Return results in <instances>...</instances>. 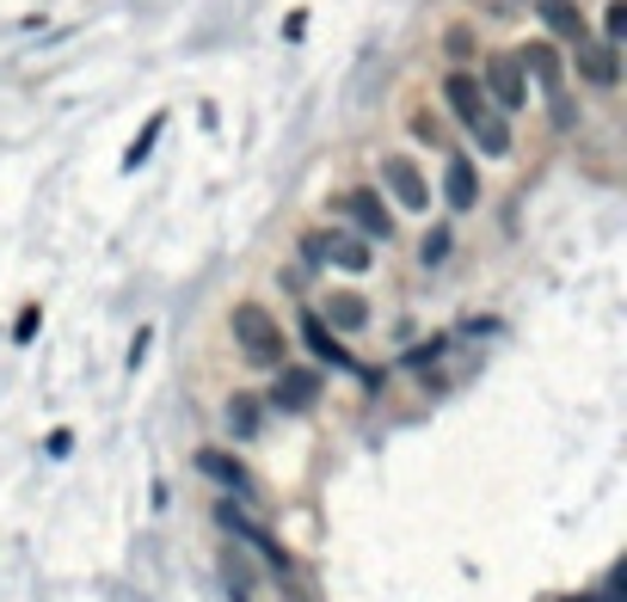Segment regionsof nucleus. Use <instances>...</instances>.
<instances>
[{"label":"nucleus","mask_w":627,"mask_h":602,"mask_svg":"<svg viewBox=\"0 0 627 602\" xmlns=\"http://www.w3.org/2000/svg\"><path fill=\"white\" fill-rule=\"evenodd\" d=\"M228 332H235L240 356H247V363H259V370H277L283 351H289L277 314H271L265 302H235V314H228Z\"/></svg>","instance_id":"obj_1"},{"label":"nucleus","mask_w":627,"mask_h":602,"mask_svg":"<svg viewBox=\"0 0 627 602\" xmlns=\"http://www.w3.org/2000/svg\"><path fill=\"white\" fill-rule=\"evenodd\" d=\"M511 56H517V68H523V75H535V80H542V93L554 99V117H560V124H572V105H566V63H560V49L535 37V44L511 49Z\"/></svg>","instance_id":"obj_2"},{"label":"nucleus","mask_w":627,"mask_h":602,"mask_svg":"<svg viewBox=\"0 0 627 602\" xmlns=\"http://www.w3.org/2000/svg\"><path fill=\"white\" fill-rule=\"evenodd\" d=\"M301 252H308V264H339V271H369L376 264V252H369V240L363 234H301Z\"/></svg>","instance_id":"obj_3"},{"label":"nucleus","mask_w":627,"mask_h":602,"mask_svg":"<svg viewBox=\"0 0 627 602\" xmlns=\"http://www.w3.org/2000/svg\"><path fill=\"white\" fill-rule=\"evenodd\" d=\"M480 87H487V99L499 111H523V105H529V75L517 68V56H511V49H504V56H487Z\"/></svg>","instance_id":"obj_4"},{"label":"nucleus","mask_w":627,"mask_h":602,"mask_svg":"<svg viewBox=\"0 0 627 602\" xmlns=\"http://www.w3.org/2000/svg\"><path fill=\"white\" fill-rule=\"evenodd\" d=\"M381 185L400 209H431V179L419 172L412 155H381Z\"/></svg>","instance_id":"obj_5"},{"label":"nucleus","mask_w":627,"mask_h":602,"mask_svg":"<svg viewBox=\"0 0 627 602\" xmlns=\"http://www.w3.org/2000/svg\"><path fill=\"white\" fill-rule=\"evenodd\" d=\"M320 400V370H301V363H277V382H271V406L277 412H308Z\"/></svg>","instance_id":"obj_6"},{"label":"nucleus","mask_w":627,"mask_h":602,"mask_svg":"<svg viewBox=\"0 0 627 602\" xmlns=\"http://www.w3.org/2000/svg\"><path fill=\"white\" fill-rule=\"evenodd\" d=\"M443 105H449V111H455V117H461L468 129L480 124L487 111H499V105L487 99V87H480V75H468V68H455V75L443 80Z\"/></svg>","instance_id":"obj_7"},{"label":"nucleus","mask_w":627,"mask_h":602,"mask_svg":"<svg viewBox=\"0 0 627 602\" xmlns=\"http://www.w3.org/2000/svg\"><path fill=\"white\" fill-rule=\"evenodd\" d=\"M339 209L357 222L363 240H394V216H388V203H381V191H345Z\"/></svg>","instance_id":"obj_8"},{"label":"nucleus","mask_w":627,"mask_h":602,"mask_svg":"<svg viewBox=\"0 0 627 602\" xmlns=\"http://www.w3.org/2000/svg\"><path fill=\"white\" fill-rule=\"evenodd\" d=\"M443 203L449 209H480V172H474L468 155L443 160Z\"/></svg>","instance_id":"obj_9"},{"label":"nucleus","mask_w":627,"mask_h":602,"mask_svg":"<svg viewBox=\"0 0 627 602\" xmlns=\"http://www.w3.org/2000/svg\"><path fill=\"white\" fill-rule=\"evenodd\" d=\"M301 339H308V351L320 356V363H332V370H357V356L345 351V344H339V332H332L327 320H320V314H301Z\"/></svg>","instance_id":"obj_10"},{"label":"nucleus","mask_w":627,"mask_h":602,"mask_svg":"<svg viewBox=\"0 0 627 602\" xmlns=\"http://www.w3.org/2000/svg\"><path fill=\"white\" fill-rule=\"evenodd\" d=\"M216 523H221V529H235V535L247 541V547H259V554H265V559H271V566H277V571H289V554H283V547H277V541H271V535H265V529H259V523H252V516H240L235 504H216Z\"/></svg>","instance_id":"obj_11"},{"label":"nucleus","mask_w":627,"mask_h":602,"mask_svg":"<svg viewBox=\"0 0 627 602\" xmlns=\"http://www.w3.org/2000/svg\"><path fill=\"white\" fill-rule=\"evenodd\" d=\"M572 44H579V75L591 80V87H615V80H622L615 44H584V37H572Z\"/></svg>","instance_id":"obj_12"},{"label":"nucleus","mask_w":627,"mask_h":602,"mask_svg":"<svg viewBox=\"0 0 627 602\" xmlns=\"http://www.w3.org/2000/svg\"><path fill=\"white\" fill-rule=\"evenodd\" d=\"M320 320H332V332H363V326H369V302H363L357 289H332Z\"/></svg>","instance_id":"obj_13"},{"label":"nucleus","mask_w":627,"mask_h":602,"mask_svg":"<svg viewBox=\"0 0 627 602\" xmlns=\"http://www.w3.org/2000/svg\"><path fill=\"white\" fill-rule=\"evenodd\" d=\"M197 467H204L209 479H221L228 492H240V498L252 492V474H247V467L235 462V455H221V448H197Z\"/></svg>","instance_id":"obj_14"},{"label":"nucleus","mask_w":627,"mask_h":602,"mask_svg":"<svg viewBox=\"0 0 627 602\" xmlns=\"http://www.w3.org/2000/svg\"><path fill=\"white\" fill-rule=\"evenodd\" d=\"M474 141H480L487 155H511V124H504V111H487V117L474 124Z\"/></svg>","instance_id":"obj_15"},{"label":"nucleus","mask_w":627,"mask_h":602,"mask_svg":"<svg viewBox=\"0 0 627 602\" xmlns=\"http://www.w3.org/2000/svg\"><path fill=\"white\" fill-rule=\"evenodd\" d=\"M228 431L259 436V394H235V400H228Z\"/></svg>","instance_id":"obj_16"},{"label":"nucleus","mask_w":627,"mask_h":602,"mask_svg":"<svg viewBox=\"0 0 627 602\" xmlns=\"http://www.w3.org/2000/svg\"><path fill=\"white\" fill-rule=\"evenodd\" d=\"M542 19H548L560 37H584V19H579V7H572V0H542Z\"/></svg>","instance_id":"obj_17"},{"label":"nucleus","mask_w":627,"mask_h":602,"mask_svg":"<svg viewBox=\"0 0 627 602\" xmlns=\"http://www.w3.org/2000/svg\"><path fill=\"white\" fill-rule=\"evenodd\" d=\"M443 259H449V228H431L419 240V264H443Z\"/></svg>","instance_id":"obj_18"},{"label":"nucleus","mask_w":627,"mask_h":602,"mask_svg":"<svg viewBox=\"0 0 627 602\" xmlns=\"http://www.w3.org/2000/svg\"><path fill=\"white\" fill-rule=\"evenodd\" d=\"M443 49H449L455 63H474V32L468 25H449V32H443Z\"/></svg>","instance_id":"obj_19"},{"label":"nucleus","mask_w":627,"mask_h":602,"mask_svg":"<svg viewBox=\"0 0 627 602\" xmlns=\"http://www.w3.org/2000/svg\"><path fill=\"white\" fill-rule=\"evenodd\" d=\"M603 32H609L603 44L622 49V37H627V0H609V13H603Z\"/></svg>","instance_id":"obj_20"},{"label":"nucleus","mask_w":627,"mask_h":602,"mask_svg":"<svg viewBox=\"0 0 627 602\" xmlns=\"http://www.w3.org/2000/svg\"><path fill=\"white\" fill-rule=\"evenodd\" d=\"M407 124H412V136H419V141H431V148L443 141V129H437V117H431V111H412Z\"/></svg>","instance_id":"obj_21"},{"label":"nucleus","mask_w":627,"mask_h":602,"mask_svg":"<svg viewBox=\"0 0 627 602\" xmlns=\"http://www.w3.org/2000/svg\"><path fill=\"white\" fill-rule=\"evenodd\" d=\"M160 124H167V117H155V124L141 129V141H136V148H129V167H141V160H148V148H155V141H160Z\"/></svg>","instance_id":"obj_22"},{"label":"nucleus","mask_w":627,"mask_h":602,"mask_svg":"<svg viewBox=\"0 0 627 602\" xmlns=\"http://www.w3.org/2000/svg\"><path fill=\"white\" fill-rule=\"evenodd\" d=\"M566 602H591V597H566Z\"/></svg>","instance_id":"obj_23"}]
</instances>
